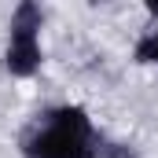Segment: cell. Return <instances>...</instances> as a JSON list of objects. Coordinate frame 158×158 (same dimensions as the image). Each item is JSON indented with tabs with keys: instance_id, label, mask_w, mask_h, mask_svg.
<instances>
[{
	"instance_id": "6da1fadb",
	"label": "cell",
	"mask_w": 158,
	"mask_h": 158,
	"mask_svg": "<svg viewBox=\"0 0 158 158\" xmlns=\"http://www.w3.org/2000/svg\"><path fill=\"white\" fill-rule=\"evenodd\" d=\"M103 143L81 103L44 107L19 132L22 158H103Z\"/></svg>"
},
{
	"instance_id": "7a4b0ae2",
	"label": "cell",
	"mask_w": 158,
	"mask_h": 158,
	"mask_svg": "<svg viewBox=\"0 0 158 158\" xmlns=\"http://www.w3.org/2000/svg\"><path fill=\"white\" fill-rule=\"evenodd\" d=\"M40 26H44V11L33 0L15 4L11 22H7V48H4V70L11 77H33L44 63L40 52Z\"/></svg>"
},
{
	"instance_id": "3957f363",
	"label": "cell",
	"mask_w": 158,
	"mask_h": 158,
	"mask_svg": "<svg viewBox=\"0 0 158 158\" xmlns=\"http://www.w3.org/2000/svg\"><path fill=\"white\" fill-rule=\"evenodd\" d=\"M132 63L140 66H158V30H147L132 48Z\"/></svg>"
},
{
	"instance_id": "277c9868",
	"label": "cell",
	"mask_w": 158,
	"mask_h": 158,
	"mask_svg": "<svg viewBox=\"0 0 158 158\" xmlns=\"http://www.w3.org/2000/svg\"><path fill=\"white\" fill-rule=\"evenodd\" d=\"M143 7H147V15H151V19H158V0H147Z\"/></svg>"
}]
</instances>
